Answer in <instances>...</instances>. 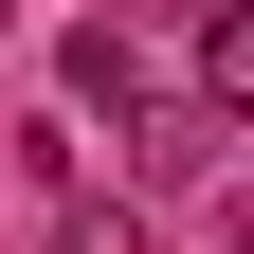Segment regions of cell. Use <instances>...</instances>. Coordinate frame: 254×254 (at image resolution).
Returning a JSON list of instances; mask_svg holds the SVG:
<instances>
[{
  "label": "cell",
  "instance_id": "1",
  "mask_svg": "<svg viewBox=\"0 0 254 254\" xmlns=\"http://www.w3.org/2000/svg\"><path fill=\"white\" fill-rule=\"evenodd\" d=\"M55 91H73V109H109V127L164 109V73H145V37H127V18H73V37H55Z\"/></svg>",
  "mask_w": 254,
  "mask_h": 254
},
{
  "label": "cell",
  "instance_id": "2",
  "mask_svg": "<svg viewBox=\"0 0 254 254\" xmlns=\"http://www.w3.org/2000/svg\"><path fill=\"white\" fill-rule=\"evenodd\" d=\"M218 145H236V127H218L200 91H164V109L127 127V182H145V200H200V182H218Z\"/></svg>",
  "mask_w": 254,
  "mask_h": 254
},
{
  "label": "cell",
  "instance_id": "3",
  "mask_svg": "<svg viewBox=\"0 0 254 254\" xmlns=\"http://www.w3.org/2000/svg\"><path fill=\"white\" fill-rule=\"evenodd\" d=\"M55 254H145V200H127V182H109V200L55 182Z\"/></svg>",
  "mask_w": 254,
  "mask_h": 254
},
{
  "label": "cell",
  "instance_id": "4",
  "mask_svg": "<svg viewBox=\"0 0 254 254\" xmlns=\"http://www.w3.org/2000/svg\"><path fill=\"white\" fill-rule=\"evenodd\" d=\"M200 109H218V127L254 109V0H218V18H200Z\"/></svg>",
  "mask_w": 254,
  "mask_h": 254
},
{
  "label": "cell",
  "instance_id": "5",
  "mask_svg": "<svg viewBox=\"0 0 254 254\" xmlns=\"http://www.w3.org/2000/svg\"><path fill=\"white\" fill-rule=\"evenodd\" d=\"M218 254H254V200H236V218H218Z\"/></svg>",
  "mask_w": 254,
  "mask_h": 254
}]
</instances>
